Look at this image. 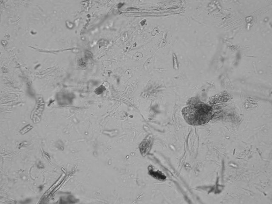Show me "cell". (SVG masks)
<instances>
[{"instance_id": "3957f363", "label": "cell", "mask_w": 272, "mask_h": 204, "mask_svg": "<svg viewBox=\"0 0 272 204\" xmlns=\"http://www.w3.org/2000/svg\"><path fill=\"white\" fill-rule=\"evenodd\" d=\"M173 63H174V69H178V62L177 61V57L176 55L174 53L173 54Z\"/></svg>"}, {"instance_id": "277c9868", "label": "cell", "mask_w": 272, "mask_h": 204, "mask_svg": "<svg viewBox=\"0 0 272 204\" xmlns=\"http://www.w3.org/2000/svg\"><path fill=\"white\" fill-rule=\"evenodd\" d=\"M104 87L103 86H100V87H99L98 89H96V90L95 91V92L97 93V94H99L103 92L104 90Z\"/></svg>"}, {"instance_id": "7a4b0ae2", "label": "cell", "mask_w": 272, "mask_h": 204, "mask_svg": "<svg viewBox=\"0 0 272 204\" xmlns=\"http://www.w3.org/2000/svg\"><path fill=\"white\" fill-rule=\"evenodd\" d=\"M149 173L153 177L159 180H164L166 177L159 171H155L153 169L149 170Z\"/></svg>"}, {"instance_id": "6da1fadb", "label": "cell", "mask_w": 272, "mask_h": 204, "mask_svg": "<svg viewBox=\"0 0 272 204\" xmlns=\"http://www.w3.org/2000/svg\"><path fill=\"white\" fill-rule=\"evenodd\" d=\"M183 117L188 123L201 125L211 118V108L204 103H197L185 107L182 110Z\"/></svg>"}]
</instances>
